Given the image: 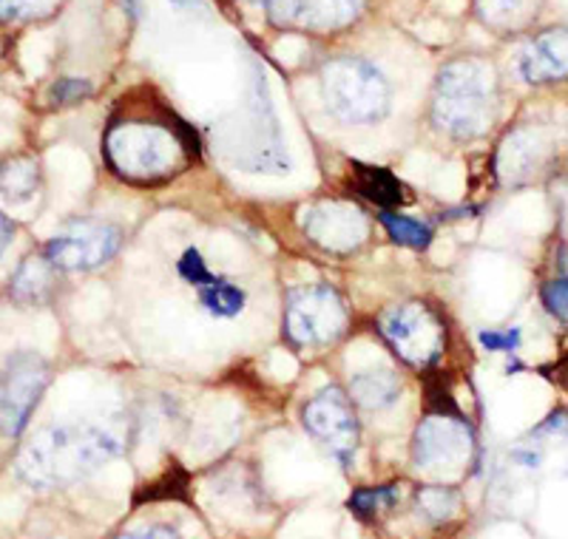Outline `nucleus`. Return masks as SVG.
<instances>
[{
    "instance_id": "nucleus-32",
    "label": "nucleus",
    "mask_w": 568,
    "mask_h": 539,
    "mask_svg": "<svg viewBox=\"0 0 568 539\" xmlns=\"http://www.w3.org/2000/svg\"><path fill=\"white\" fill-rule=\"evenodd\" d=\"M129 537H176V531L171 526H165V528H145V531H129Z\"/></svg>"
},
{
    "instance_id": "nucleus-9",
    "label": "nucleus",
    "mask_w": 568,
    "mask_h": 539,
    "mask_svg": "<svg viewBox=\"0 0 568 539\" xmlns=\"http://www.w3.org/2000/svg\"><path fill=\"white\" fill-rule=\"evenodd\" d=\"M123 244V233L114 225L83 218L63 227V233L45 244V258L60 270V273H83V270H98L116 256Z\"/></svg>"
},
{
    "instance_id": "nucleus-6",
    "label": "nucleus",
    "mask_w": 568,
    "mask_h": 539,
    "mask_svg": "<svg viewBox=\"0 0 568 539\" xmlns=\"http://www.w3.org/2000/svg\"><path fill=\"white\" fill-rule=\"evenodd\" d=\"M287 338L302 347H327L347 329V307L336 289L324 284H307L293 289L284 307Z\"/></svg>"
},
{
    "instance_id": "nucleus-22",
    "label": "nucleus",
    "mask_w": 568,
    "mask_h": 539,
    "mask_svg": "<svg viewBox=\"0 0 568 539\" xmlns=\"http://www.w3.org/2000/svg\"><path fill=\"white\" fill-rule=\"evenodd\" d=\"M418 511H424V517L433 522L449 520L458 511V495L446 486H426L418 495Z\"/></svg>"
},
{
    "instance_id": "nucleus-10",
    "label": "nucleus",
    "mask_w": 568,
    "mask_h": 539,
    "mask_svg": "<svg viewBox=\"0 0 568 539\" xmlns=\"http://www.w3.org/2000/svg\"><path fill=\"white\" fill-rule=\"evenodd\" d=\"M304 429L316 437L318 444L327 446L329 451L342 460L353 457L358 446V418H355L353 404L336 386H327L304 404L302 409Z\"/></svg>"
},
{
    "instance_id": "nucleus-19",
    "label": "nucleus",
    "mask_w": 568,
    "mask_h": 539,
    "mask_svg": "<svg viewBox=\"0 0 568 539\" xmlns=\"http://www.w3.org/2000/svg\"><path fill=\"white\" fill-rule=\"evenodd\" d=\"M40 185L38 160L18 156V160L3 162L0 167V193L9 200H29Z\"/></svg>"
},
{
    "instance_id": "nucleus-13",
    "label": "nucleus",
    "mask_w": 568,
    "mask_h": 539,
    "mask_svg": "<svg viewBox=\"0 0 568 539\" xmlns=\"http://www.w3.org/2000/svg\"><path fill=\"white\" fill-rule=\"evenodd\" d=\"M520 74L531 85L568 80V27H551L535 34L520 54Z\"/></svg>"
},
{
    "instance_id": "nucleus-26",
    "label": "nucleus",
    "mask_w": 568,
    "mask_h": 539,
    "mask_svg": "<svg viewBox=\"0 0 568 539\" xmlns=\"http://www.w3.org/2000/svg\"><path fill=\"white\" fill-rule=\"evenodd\" d=\"M542 307L549 309L557 322L568 324V278H555L542 287Z\"/></svg>"
},
{
    "instance_id": "nucleus-25",
    "label": "nucleus",
    "mask_w": 568,
    "mask_h": 539,
    "mask_svg": "<svg viewBox=\"0 0 568 539\" xmlns=\"http://www.w3.org/2000/svg\"><path fill=\"white\" fill-rule=\"evenodd\" d=\"M60 0H0V23H12V20H32L54 12Z\"/></svg>"
},
{
    "instance_id": "nucleus-1",
    "label": "nucleus",
    "mask_w": 568,
    "mask_h": 539,
    "mask_svg": "<svg viewBox=\"0 0 568 539\" xmlns=\"http://www.w3.org/2000/svg\"><path fill=\"white\" fill-rule=\"evenodd\" d=\"M109 167L131 185L176 180L200 156L196 131L154 91L129 94L109 122L103 140Z\"/></svg>"
},
{
    "instance_id": "nucleus-11",
    "label": "nucleus",
    "mask_w": 568,
    "mask_h": 539,
    "mask_svg": "<svg viewBox=\"0 0 568 539\" xmlns=\"http://www.w3.org/2000/svg\"><path fill=\"white\" fill-rule=\"evenodd\" d=\"M367 0H267V18L278 29L342 32L362 18Z\"/></svg>"
},
{
    "instance_id": "nucleus-3",
    "label": "nucleus",
    "mask_w": 568,
    "mask_h": 539,
    "mask_svg": "<svg viewBox=\"0 0 568 539\" xmlns=\"http://www.w3.org/2000/svg\"><path fill=\"white\" fill-rule=\"evenodd\" d=\"M497 109V78L486 60L458 58L438 74L433 94L435 129L453 140H471L489 131Z\"/></svg>"
},
{
    "instance_id": "nucleus-14",
    "label": "nucleus",
    "mask_w": 568,
    "mask_h": 539,
    "mask_svg": "<svg viewBox=\"0 0 568 539\" xmlns=\"http://www.w3.org/2000/svg\"><path fill=\"white\" fill-rule=\"evenodd\" d=\"M557 149H560V140L555 134H546L542 125L517 131V134L506 136L504 151H500V171L509 180H529L549 165Z\"/></svg>"
},
{
    "instance_id": "nucleus-24",
    "label": "nucleus",
    "mask_w": 568,
    "mask_h": 539,
    "mask_svg": "<svg viewBox=\"0 0 568 539\" xmlns=\"http://www.w3.org/2000/svg\"><path fill=\"white\" fill-rule=\"evenodd\" d=\"M395 488H367V491H355L349 497V508H353L362 520H375L384 508H393Z\"/></svg>"
},
{
    "instance_id": "nucleus-17",
    "label": "nucleus",
    "mask_w": 568,
    "mask_h": 539,
    "mask_svg": "<svg viewBox=\"0 0 568 539\" xmlns=\"http://www.w3.org/2000/svg\"><path fill=\"white\" fill-rule=\"evenodd\" d=\"M480 20L497 32H520L535 23L540 0H475Z\"/></svg>"
},
{
    "instance_id": "nucleus-12",
    "label": "nucleus",
    "mask_w": 568,
    "mask_h": 539,
    "mask_svg": "<svg viewBox=\"0 0 568 539\" xmlns=\"http://www.w3.org/2000/svg\"><path fill=\"white\" fill-rule=\"evenodd\" d=\"M367 216L358 207L344 202H322L313 205L304 216V233L327 253H353L367 238Z\"/></svg>"
},
{
    "instance_id": "nucleus-31",
    "label": "nucleus",
    "mask_w": 568,
    "mask_h": 539,
    "mask_svg": "<svg viewBox=\"0 0 568 539\" xmlns=\"http://www.w3.org/2000/svg\"><path fill=\"white\" fill-rule=\"evenodd\" d=\"M12 238H14V222L7 216V213H0V256H3V251H7Z\"/></svg>"
},
{
    "instance_id": "nucleus-7",
    "label": "nucleus",
    "mask_w": 568,
    "mask_h": 539,
    "mask_svg": "<svg viewBox=\"0 0 568 539\" xmlns=\"http://www.w3.org/2000/svg\"><path fill=\"white\" fill-rule=\"evenodd\" d=\"M413 457L424 475L438 477V480L464 475L475 457V444H471L466 418L429 411V418L415 431Z\"/></svg>"
},
{
    "instance_id": "nucleus-30",
    "label": "nucleus",
    "mask_w": 568,
    "mask_h": 539,
    "mask_svg": "<svg viewBox=\"0 0 568 539\" xmlns=\"http://www.w3.org/2000/svg\"><path fill=\"white\" fill-rule=\"evenodd\" d=\"M540 375H542V378H546V380H549V384L560 386V389L568 391V353L560 355V358H557L555 364L542 366Z\"/></svg>"
},
{
    "instance_id": "nucleus-5",
    "label": "nucleus",
    "mask_w": 568,
    "mask_h": 539,
    "mask_svg": "<svg viewBox=\"0 0 568 539\" xmlns=\"http://www.w3.org/2000/svg\"><path fill=\"white\" fill-rule=\"evenodd\" d=\"M378 329L404 364L426 369L444 355L446 322L429 302H404L389 307Z\"/></svg>"
},
{
    "instance_id": "nucleus-20",
    "label": "nucleus",
    "mask_w": 568,
    "mask_h": 539,
    "mask_svg": "<svg viewBox=\"0 0 568 539\" xmlns=\"http://www.w3.org/2000/svg\"><path fill=\"white\" fill-rule=\"evenodd\" d=\"M200 302L213 318H233L245 309V293L225 278H211L200 287Z\"/></svg>"
},
{
    "instance_id": "nucleus-8",
    "label": "nucleus",
    "mask_w": 568,
    "mask_h": 539,
    "mask_svg": "<svg viewBox=\"0 0 568 539\" xmlns=\"http://www.w3.org/2000/svg\"><path fill=\"white\" fill-rule=\"evenodd\" d=\"M49 364L34 353H18L9 358L0 375V435L18 437L27 429L34 406L49 386Z\"/></svg>"
},
{
    "instance_id": "nucleus-27",
    "label": "nucleus",
    "mask_w": 568,
    "mask_h": 539,
    "mask_svg": "<svg viewBox=\"0 0 568 539\" xmlns=\"http://www.w3.org/2000/svg\"><path fill=\"white\" fill-rule=\"evenodd\" d=\"M180 273L182 278L194 284V287H202V284H207L211 278H216L211 270L205 267V262H202V256L196 251H185V256H182L180 262Z\"/></svg>"
},
{
    "instance_id": "nucleus-28",
    "label": "nucleus",
    "mask_w": 568,
    "mask_h": 539,
    "mask_svg": "<svg viewBox=\"0 0 568 539\" xmlns=\"http://www.w3.org/2000/svg\"><path fill=\"white\" fill-rule=\"evenodd\" d=\"M91 94V85L85 80H60L52 85V103L54 105H69L85 100Z\"/></svg>"
},
{
    "instance_id": "nucleus-2",
    "label": "nucleus",
    "mask_w": 568,
    "mask_h": 539,
    "mask_svg": "<svg viewBox=\"0 0 568 539\" xmlns=\"http://www.w3.org/2000/svg\"><path fill=\"white\" fill-rule=\"evenodd\" d=\"M123 451V437L109 426H45L18 457V475L34 488H63L103 469Z\"/></svg>"
},
{
    "instance_id": "nucleus-15",
    "label": "nucleus",
    "mask_w": 568,
    "mask_h": 539,
    "mask_svg": "<svg viewBox=\"0 0 568 539\" xmlns=\"http://www.w3.org/2000/svg\"><path fill=\"white\" fill-rule=\"evenodd\" d=\"M353 171V191L362 193L364 200L373 202L378 207H400L413 202V193L404 182L398 180L395 174H389L387 167H375V165H364V162H353L349 165Z\"/></svg>"
},
{
    "instance_id": "nucleus-34",
    "label": "nucleus",
    "mask_w": 568,
    "mask_h": 539,
    "mask_svg": "<svg viewBox=\"0 0 568 539\" xmlns=\"http://www.w3.org/2000/svg\"><path fill=\"white\" fill-rule=\"evenodd\" d=\"M256 3H258V0H256ZM262 3H267V0H262Z\"/></svg>"
},
{
    "instance_id": "nucleus-21",
    "label": "nucleus",
    "mask_w": 568,
    "mask_h": 539,
    "mask_svg": "<svg viewBox=\"0 0 568 539\" xmlns=\"http://www.w3.org/2000/svg\"><path fill=\"white\" fill-rule=\"evenodd\" d=\"M382 222L387 227L389 236L395 238L398 244H407V247H426L429 238H433V231L420 222L409 216H400V213H382Z\"/></svg>"
},
{
    "instance_id": "nucleus-16",
    "label": "nucleus",
    "mask_w": 568,
    "mask_h": 539,
    "mask_svg": "<svg viewBox=\"0 0 568 539\" xmlns=\"http://www.w3.org/2000/svg\"><path fill=\"white\" fill-rule=\"evenodd\" d=\"M58 273L60 270L45 258V253H40V256H29L27 262L20 264L18 273H14L12 284H9L12 298L20 304L45 302V298L52 296L54 276H58Z\"/></svg>"
},
{
    "instance_id": "nucleus-23",
    "label": "nucleus",
    "mask_w": 568,
    "mask_h": 539,
    "mask_svg": "<svg viewBox=\"0 0 568 539\" xmlns=\"http://www.w3.org/2000/svg\"><path fill=\"white\" fill-rule=\"evenodd\" d=\"M154 500H187V475L182 469L169 471L162 475L160 480H154L151 486H145L136 495V506H145V502Z\"/></svg>"
},
{
    "instance_id": "nucleus-33",
    "label": "nucleus",
    "mask_w": 568,
    "mask_h": 539,
    "mask_svg": "<svg viewBox=\"0 0 568 539\" xmlns=\"http://www.w3.org/2000/svg\"><path fill=\"white\" fill-rule=\"evenodd\" d=\"M171 3H174L176 9H191V12H194V9L205 7V0H171Z\"/></svg>"
},
{
    "instance_id": "nucleus-18",
    "label": "nucleus",
    "mask_w": 568,
    "mask_h": 539,
    "mask_svg": "<svg viewBox=\"0 0 568 539\" xmlns=\"http://www.w3.org/2000/svg\"><path fill=\"white\" fill-rule=\"evenodd\" d=\"M349 395L358 406L364 409H387L398 400L400 395V380L395 373H364L355 375L353 384H349Z\"/></svg>"
},
{
    "instance_id": "nucleus-29",
    "label": "nucleus",
    "mask_w": 568,
    "mask_h": 539,
    "mask_svg": "<svg viewBox=\"0 0 568 539\" xmlns=\"http://www.w3.org/2000/svg\"><path fill=\"white\" fill-rule=\"evenodd\" d=\"M486 349H517L520 344V333L517 329H504V333H484L480 335Z\"/></svg>"
},
{
    "instance_id": "nucleus-4",
    "label": "nucleus",
    "mask_w": 568,
    "mask_h": 539,
    "mask_svg": "<svg viewBox=\"0 0 568 539\" xmlns=\"http://www.w3.org/2000/svg\"><path fill=\"white\" fill-rule=\"evenodd\" d=\"M322 94L327 109L347 125L382 122L393 103L382 71L362 58L329 60L322 69Z\"/></svg>"
}]
</instances>
